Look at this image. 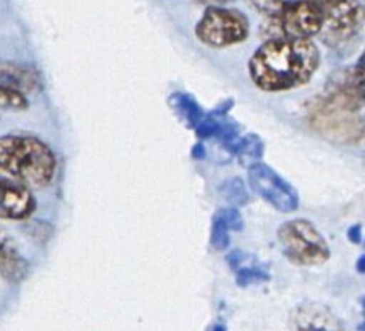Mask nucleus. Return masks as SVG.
I'll return each instance as SVG.
<instances>
[{"label":"nucleus","mask_w":365,"mask_h":331,"mask_svg":"<svg viewBox=\"0 0 365 331\" xmlns=\"http://www.w3.org/2000/svg\"><path fill=\"white\" fill-rule=\"evenodd\" d=\"M269 273H265L262 268L255 267H246V268H236V281L240 286H249L252 283H259V281H269Z\"/></svg>","instance_id":"obj_17"},{"label":"nucleus","mask_w":365,"mask_h":331,"mask_svg":"<svg viewBox=\"0 0 365 331\" xmlns=\"http://www.w3.org/2000/svg\"><path fill=\"white\" fill-rule=\"evenodd\" d=\"M29 273V262L18 249L15 239L0 228V277L9 283H21Z\"/></svg>","instance_id":"obj_11"},{"label":"nucleus","mask_w":365,"mask_h":331,"mask_svg":"<svg viewBox=\"0 0 365 331\" xmlns=\"http://www.w3.org/2000/svg\"><path fill=\"white\" fill-rule=\"evenodd\" d=\"M0 86H7L23 94L33 93L41 86L39 71L24 63L0 62Z\"/></svg>","instance_id":"obj_12"},{"label":"nucleus","mask_w":365,"mask_h":331,"mask_svg":"<svg viewBox=\"0 0 365 331\" xmlns=\"http://www.w3.org/2000/svg\"><path fill=\"white\" fill-rule=\"evenodd\" d=\"M0 170L24 186L42 189L51 185L57 171V158L44 141L24 134L0 136Z\"/></svg>","instance_id":"obj_2"},{"label":"nucleus","mask_w":365,"mask_h":331,"mask_svg":"<svg viewBox=\"0 0 365 331\" xmlns=\"http://www.w3.org/2000/svg\"><path fill=\"white\" fill-rule=\"evenodd\" d=\"M204 147H202V144H197L196 147H194L192 149V157H196V158H202L205 154H204Z\"/></svg>","instance_id":"obj_20"},{"label":"nucleus","mask_w":365,"mask_h":331,"mask_svg":"<svg viewBox=\"0 0 365 331\" xmlns=\"http://www.w3.org/2000/svg\"><path fill=\"white\" fill-rule=\"evenodd\" d=\"M314 2H317V4H320V5H322V4H325L327 0H314Z\"/></svg>","instance_id":"obj_22"},{"label":"nucleus","mask_w":365,"mask_h":331,"mask_svg":"<svg viewBox=\"0 0 365 331\" xmlns=\"http://www.w3.org/2000/svg\"><path fill=\"white\" fill-rule=\"evenodd\" d=\"M230 226L227 223V218L223 215V210L217 212L214 217V223H212V236L210 243L214 249L225 250L230 246Z\"/></svg>","instance_id":"obj_15"},{"label":"nucleus","mask_w":365,"mask_h":331,"mask_svg":"<svg viewBox=\"0 0 365 331\" xmlns=\"http://www.w3.org/2000/svg\"><path fill=\"white\" fill-rule=\"evenodd\" d=\"M29 107V101L26 94L20 91L0 86V110H26Z\"/></svg>","instance_id":"obj_16"},{"label":"nucleus","mask_w":365,"mask_h":331,"mask_svg":"<svg viewBox=\"0 0 365 331\" xmlns=\"http://www.w3.org/2000/svg\"><path fill=\"white\" fill-rule=\"evenodd\" d=\"M249 20L236 9L207 7L196 24V36L209 47H228L245 42L249 36Z\"/></svg>","instance_id":"obj_6"},{"label":"nucleus","mask_w":365,"mask_h":331,"mask_svg":"<svg viewBox=\"0 0 365 331\" xmlns=\"http://www.w3.org/2000/svg\"><path fill=\"white\" fill-rule=\"evenodd\" d=\"M296 2H299V0H251L254 9H257L260 14H264L265 16L277 15Z\"/></svg>","instance_id":"obj_18"},{"label":"nucleus","mask_w":365,"mask_h":331,"mask_svg":"<svg viewBox=\"0 0 365 331\" xmlns=\"http://www.w3.org/2000/svg\"><path fill=\"white\" fill-rule=\"evenodd\" d=\"M320 65L310 39H269L249 60L252 83L265 93H284L309 83Z\"/></svg>","instance_id":"obj_1"},{"label":"nucleus","mask_w":365,"mask_h":331,"mask_svg":"<svg viewBox=\"0 0 365 331\" xmlns=\"http://www.w3.org/2000/svg\"><path fill=\"white\" fill-rule=\"evenodd\" d=\"M291 331H344L338 317L320 302H304L289 320Z\"/></svg>","instance_id":"obj_10"},{"label":"nucleus","mask_w":365,"mask_h":331,"mask_svg":"<svg viewBox=\"0 0 365 331\" xmlns=\"http://www.w3.org/2000/svg\"><path fill=\"white\" fill-rule=\"evenodd\" d=\"M212 331H227V328H225V325H214Z\"/></svg>","instance_id":"obj_21"},{"label":"nucleus","mask_w":365,"mask_h":331,"mask_svg":"<svg viewBox=\"0 0 365 331\" xmlns=\"http://www.w3.org/2000/svg\"><path fill=\"white\" fill-rule=\"evenodd\" d=\"M322 28L319 36L328 47L348 44L362 31L364 4L361 0H327L322 4Z\"/></svg>","instance_id":"obj_7"},{"label":"nucleus","mask_w":365,"mask_h":331,"mask_svg":"<svg viewBox=\"0 0 365 331\" xmlns=\"http://www.w3.org/2000/svg\"><path fill=\"white\" fill-rule=\"evenodd\" d=\"M235 152L238 154L240 163L242 167H251L252 163L260 162V158H262L264 143L255 134H249L246 138H240Z\"/></svg>","instance_id":"obj_14"},{"label":"nucleus","mask_w":365,"mask_h":331,"mask_svg":"<svg viewBox=\"0 0 365 331\" xmlns=\"http://www.w3.org/2000/svg\"><path fill=\"white\" fill-rule=\"evenodd\" d=\"M36 207L34 194L23 183L0 178V218L20 222L31 217Z\"/></svg>","instance_id":"obj_9"},{"label":"nucleus","mask_w":365,"mask_h":331,"mask_svg":"<svg viewBox=\"0 0 365 331\" xmlns=\"http://www.w3.org/2000/svg\"><path fill=\"white\" fill-rule=\"evenodd\" d=\"M170 107H172L180 118L185 121L187 128H196V125L200 121V118L205 115L202 108L199 107V103L192 99L191 96L175 93L170 96Z\"/></svg>","instance_id":"obj_13"},{"label":"nucleus","mask_w":365,"mask_h":331,"mask_svg":"<svg viewBox=\"0 0 365 331\" xmlns=\"http://www.w3.org/2000/svg\"><path fill=\"white\" fill-rule=\"evenodd\" d=\"M322 5L314 0H299L277 15L267 16L262 36L269 39H310L322 28Z\"/></svg>","instance_id":"obj_5"},{"label":"nucleus","mask_w":365,"mask_h":331,"mask_svg":"<svg viewBox=\"0 0 365 331\" xmlns=\"http://www.w3.org/2000/svg\"><path fill=\"white\" fill-rule=\"evenodd\" d=\"M278 241L289 262L302 267H315L330 259V246L314 223L289 220L278 228Z\"/></svg>","instance_id":"obj_4"},{"label":"nucleus","mask_w":365,"mask_h":331,"mask_svg":"<svg viewBox=\"0 0 365 331\" xmlns=\"http://www.w3.org/2000/svg\"><path fill=\"white\" fill-rule=\"evenodd\" d=\"M247 180L252 191L278 212L291 213L299 207V195L296 189L265 163L255 162L247 167Z\"/></svg>","instance_id":"obj_8"},{"label":"nucleus","mask_w":365,"mask_h":331,"mask_svg":"<svg viewBox=\"0 0 365 331\" xmlns=\"http://www.w3.org/2000/svg\"><path fill=\"white\" fill-rule=\"evenodd\" d=\"M348 238L351 239L354 244H359L362 241V233H361V226L354 225L351 230H348Z\"/></svg>","instance_id":"obj_19"},{"label":"nucleus","mask_w":365,"mask_h":331,"mask_svg":"<svg viewBox=\"0 0 365 331\" xmlns=\"http://www.w3.org/2000/svg\"><path fill=\"white\" fill-rule=\"evenodd\" d=\"M364 97L344 88L327 84L325 94L314 103L309 121L331 141L356 143L364 138Z\"/></svg>","instance_id":"obj_3"}]
</instances>
